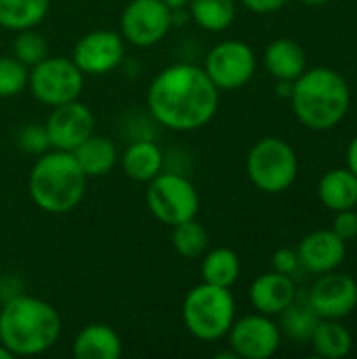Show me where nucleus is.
I'll return each instance as SVG.
<instances>
[{
	"label": "nucleus",
	"mask_w": 357,
	"mask_h": 359,
	"mask_svg": "<svg viewBox=\"0 0 357 359\" xmlns=\"http://www.w3.org/2000/svg\"><path fill=\"white\" fill-rule=\"evenodd\" d=\"M204 72L219 90L242 88L257 72L255 50L242 40H223L208 50Z\"/></svg>",
	"instance_id": "9"
},
{
	"label": "nucleus",
	"mask_w": 357,
	"mask_h": 359,
	"mask_svg": "<svg viewBox=\"0 0 357 359\" xmlns=\"http://www.w3.org/2000/svg\"><path fill=\"white\" fill-rule=\"evenodd\" d=\"M303 4H309V6H322V4H326V2H330V0H301Z\"/></svg>",
	"instance_id": "38"
},
{
	"label": "nucleus",
	"mask_w": 357,
	"mask_h": 359,
	"mask_svg": "<svg viewBox=\"0 0 357 359\" xmlns=\"http://www.w3.org/2000/svg\"><path fill=\"white\" fill-rule=\"evenodd\" d=\"M227 337L229 347L238 358L269 359L280 349V328L271 316L263 313L234 320Z\"/></svg>",
	"instance_id": "11"
},
{
	"label": "nucleus",
	"mask_w": 357,
	"mask_h": 359,
	"mask_svg": "<svg viewBox=\"0 0 357 359\" xmlns=\"http://www.w3.org/2000/svg\"><path fill=\"white\" fill-rule=\"evenodd\" d=\"M271 263H274V271L284 273V276H290V278L297 273V269H299V265H301L299 255H297V250H292V248H280V250H276Z\"/></svg>",
	"instance_id": "32"
},
{
	"label": "nucleus",
	"mask_w": 357,
	"mask_h": 359,
	"mask_svg": "<svg viewBox=\"0 0 357 359\" xmlns=\"http://www.w3.org/2000/svg\"><path fill=\"white\" fill-rule=\"evenodd\" d=\"M250 303L263 316H280L297 297V286L290 276L269 271L259 276L250 286Z\"/></svg>",
	"instance_id": "16"
},
{
	"label": "nucleus",
	"mask_w": 357,
	"mask_h": 359,
	"mask_svg": "<svg viewBox=\"0 0 357 359\" xmlns=\"http://www.w3.org/2000/svg\"><path fill=\"white\" fill-rule=\"evenodd\" d=\"M17 143L23 151L34 154V156H40V154L48 151V147H50L48 133H46L44 124H36V122H29L19 130Z\"/></svg>",
	"instance_id": "30"
},
{
	"label": "nucleus",
	"mask_w": 357,
	"mask_h": 359,
	"mask_svg": "<svg viewBox=\"0 0 357 359\" xmlns=\"http://www.w3.org/2000/svg\"><path fill=\"white\" fill-rule=\"evenodd\" d=\"M13 57H17L23 65L34 67L36 63H40L42 59L48 57L46 38L40 32H36V27L17 32V36L13 40Z\"/></svg>",
	"instance_id": "28"
},
{
	"label": "nucleus",
	"mask_w": 357,
	"mask_h": 359,
	"mask_svg": "<svg viewBox=\"0 0 357 359\" xmlns=\"http://www.w3.org/2000/svg\"><path fill=\"white\" fill-rule=\"evenodd\" d=\"M29 80V67L23 65L17 57H0V97L8 99L19 95Z\"/></svg>",
	"instance_id": "29"
},
{
	"label": "nucleus",
	"mask_w": 357,
	"mask_h": 359,
	"mask_svg": "<svg viewBox=\"0 0 357 359\" xmlns=\"http://www.w3.org/2000/svg\"><path fill=\"white\" fill-rule=\"evenodd\" d=\"M335 223H332V231L343 240L349 242L357 238V210L356 208H347V210H339L335 212Z\"/></svg>",
	"instance_id": "31"
},
{
	"label": "nucleus",
	"mask_w": 357,
	"mask_h": 359,
	"mask_svg": "<svg viewBox=\"0 0 357 359\" xmlns=\"http://www.w3.org/2000/svg\"><path fill=\"white\" fill-rule=\"evenodd\" d=\"M309 343L320 358L326 359L345 358L353 347L351 332L341 324V320H320Z\"/></svg>",
	"instance_id": "22"
},
{
	"label": "nucleus",
	"mask_w": 357,
	"mask_h": 359,
	"mask_svg": "<svg viewBox=\"0 0 357 359\" xmlns=\"http://www.w3.org/2000/svg\"><path fill=\"white\" fill-rule=\"evenodd\" d=\"M347 168L357 177V135L347 147Z\"/></svg>",
	"instance_id": "34"
},
{
	"label": "nucleus",
	"mask_w": 357,
	"mask_h": 359,
	"mask_svg": "<svg viewBox=\"0 0 357 359\" xmlns=\"http://www.w3.org/2000/svg\"><path fill=\"white\" fill-rule=\"evenodd\" d=\"M265 69L276 80H290L295 82L305 69H307V57L301 44H297L290 38H278L274 40L263 55Z\"/></svg>",
	"instance_id": "18"
},
{
	"label": "nucleus",
	"mask_w": 357,
	"mask_h": 359,
	"mask_svg": "<svg viewBox=\"0 0 357 359\" xmlns=\"http://www.w3.org/2000/svg\"><path fill=\"white\" fill-rule=\"evenodd\" d=\"M189 15L206 32H225L236 19V0H189Z\"/></svg>",
	"instance_id": "25"
},
{
	"label": "nucleus",
	"mask_w": 357,
	"mask_h": 359,
	"mask_svg": "<svg viewBox=\"0 0 357 359\" xmlns=\"http://www.w3.org/2000/svg\"><path fill=\"white\" fill-rule=\"evenodd\" d=\"M50 0H0V27L21 32L36 27L48 13Z\"/></svg>",
	"instance_id": "23"
},
{
	"label": "nucleus",
	"mask_w": 357,
	"mask_h": 359,
	"mask_svg": "<svg viewBox=\"0 0 357 359\" xmlns=\"http://www.w3.org/2000/svg\"><path fill=\"white\" fill-rule=\"evenodd\" d=\"M318 198L320 202L332 210H347L357 206V177L349 168H335L328 170L318 183Z\"/></svg>",
	"instance_id": "20"
},
{
	"label": "nucleus",
	"mask_w": 357,
	"mask_h": 359,
	"mask_svg": "<svg viewBox=\"0 0 357 359\" xmlns=\"http://www.w3.org/2000/svg\"><path fill=\"white\" fill-rule=\"evenodd\" d=\"M122 170L133 181L149 183L164 170V154L154 141H133L122 154Z\"/></svg>",
	"instance_id": "19"
},
{
	"label": "nucleus",
	"mask_w": 357,
	"mask_h": 359,
	"mask_svg": "<svg viewBox=\"0 0 357 359\" xmlns=\"http://www.w3.org/2000/svg\"><path fill=\"white\" fill-rule=\"evenodd\" d=\"M248 11L259 13V15H267V13H276L280 11L288 0H240Z\"/></svg>",
	"instance_id": "33"
},
{
	"label": "nucleus",
	"mask_w": 357,
	"mask_h": 359,
	"mask_svg": "<svg viewBox=\"0 0 357 359\" xmlns=\"http://www.w3.org/2000/svg\"><path fill=\"white\" fill-rule=\"evenodd\" d=\"M72 154L88 179L105 177L107 172H112V168L118 162V149L114 141L107 137H99L95 133L88 139H84Z\"/></svg>",
	"instance_id": "21"
},
{
	"label": "nucleus",
	"mask_w": 357,
	"mask_h": 359,
	"mask_svg": "<svg viewBox=\"0 0 357 359\" xmlns=\"http://www.w3.org/2000/svg\"><path fill=\"white\" fill-rule=\"evenodd\" d=\"M13 358H15V355H13V353H11V351L0 343V359H13Z\"/></svg>",
	"instance_id": "37"
},
{
	"label": "nucleus",
	"mask_w": 357,
	"mask_h": 359,
	"mask_svg": "<svg viewBox=\"0 0 357 359\" xmlns=\"http://www.w3.org/2000/svg\"><path fill=\"white\" fill-rule=\"evenodd\" d=\"M44 128L48 133V141L53 149L74 151L84 139H88L95 130L93 111L80 103L78 99L55 105L48 114Z\"/></svg>",
	"instance_id": "13"
},
{
	"label": "nucleus",
	"mask_w": 357,
	"mask_h": 359,
	"mask_svg": "<svg viewBox=\"0 0 357 359\" xmlns=\"http://www.w3.org/2000/svg\"><path fill=\"white\" fill-rule=\"evenodd\" d=\"M183 324L198 341H219L227 337L236 320V301L229 288L202 282L183 301Z\"/></svg>",
	"instance_id": "5"
},
{
	"label": "nucleus",
	"mask_w": 357,
	"mask_h": 359,
	"mask_svg": "<svg viewBox=\"0 0 357 359\" xmlns=\"http://www.w3.org/2000/svg\"><path fill=\"white\" fill-rule=\"evenodd\" d=\"M145 202L149 212L164 225H179L196 219L200 198L194 183L179 172H160L147 183Z\"/></svg>",
	"instance_id": "7"
},
{
	"label": "nucleus",
	"mask_w": 357,
	"mask_h": 359,
	"mask_svg": "<svg viewBox=\"0 0 357 359\" xmlns=\"http://www.w3.org/2000/svg\"><path fill=\"white\" fill-rule=\"evenodd\" d=\"M219 93L204 67L173 63L151 80L147 88V109L164 128L191 133L215 118Z\"/></svg>",
	"instance_id": "1"
},
{
	"label": "nucleus",
	"mask_w": 357,
	"mask_h": 359,
	"mask_svg": "<svg viewBox=\"0 0 357 359\" xmlns=\"http://www.w3.org/2000/svg\"><path fill=\"white\" fill-rule=\"evenodd\" d=\"M61 337L57 309L36 297L15 294L0 309V343L19 358L46 353Z\"/></svg>",
	"instance_id": "2"
},
{
	"label": "nucleus",
	"mask_w": 357,
	"mask_h": 359,
	"mask_svg": "<svg viewBox=\"0 0 357 359\" xmlns=\"http://www.w3.org/2000/svg\"><path fill=\"white\" fill-rule=\"evenodd\" d=\"M76 359H118L122 355L120 334L107 324H88L74 339Z\"/></svg>",
	"instance_id": "17"
},
{
	"label": "nucleus",
	"mask_w": 357,
	"mask_h": 359,
	"mask_svg": "<svg viewBox=\"0 0 357 359\" xmlns=\"http://www.w3.org/2000/svg\"><path fill=\"white\" fill-rule=\"evenodd\" d=\"M124 59V38L114 29H95L84 34L76 46L72 61L82 74L101 76L116 69Z\"/></svg>",
	"instance_id": "12"
},
{
	"label": "nucleus",
	"mask_w": 357,
	"mask_h": 359,
	"mask_svg": "<svg viewBox=\"0 0 357 359\" xmlns=\"http://www.w3.org/2000/svg\"><path fill=\"white\" fill-rule=\"evenodd\" d=\"M240 278V257L231 248H215L204 255L202 282L231 288Z\"/></svg>",
	"instance_id": "24"
},
{
	"label": "nucleus",
	"mask_w": 357,
	"mask_h": 359,
	"mask_svg": "<svg viewBox=\"0 0 357 359\" xmlns=\"http://www.w3.org/2000/svg\"><path fill=\"white\" fill-rule=\"evenodd\" d=\"M162 2H164V4H166L170 11H173V13H177V11H183V8L189 4V0H162Z\"/></svg>",
	"instance_id": "36"
},
{
	"label": "nucleus",
	"mask_w": 357,
	"mask_h": 359,
	"mask_svg": "<svg viewBox=\"0 0 357 359\" xmlns=\"http://www.w3.org/2000/svg\"><path fill=\"white\" fill-rule=\"evenodd\" d=\"M86 181L88 177L82 172L72 151L53 149L36 158L27 177V191L40 210L65 215L82 202Z\"/></svg>",
	"instance_id": "4"
},
{
	"label": "nucleus",
	"mask_w": 357,
	"mask_h": 359,
	"mask_svg": "<svg viewBox=\"0 0 357 359\" xmlns=\"http://www.w3.org/2000/svg\"><path fill=\"white\" fill-rule=\"evenodd\" d=\"M292 86H295V82H290V80H278L276 90H278V95H280V97L290 99V95H292Z\"/></svg>",
	"instance_id": "35"
},
{
	"label": "nucleus",
	"mask_w": 357,
	"mask_h": 359,
	"mask_svg": "<svg viewBox=\"0 0 357 359\" xmlns=\"http://www.w3.org/2000/svg\"><path fill=\"white\" fill-rule=\"evenodd\" d=\"M280 316H282V330L292 341H309L311 334H314V330H316V326H318V322L322 320L314 311L307 294L301 297L299 292H297L295 301Z\"/></svg>",
	"instance_id": "26"
},
{
	"label": "nucleus",
	"mask_w": 357,
	"mask_h": 359,
	"mask_svg": "<svg viewBox=\"0 0 357 359\" xmlns=\"http://www.w3.org/2000/svg\"><path fill=\"white\" fill-rule=\"evenodd\" d=\"M175 23V13L162 0H130L120 17V36L139 48L158 44Z\"/></svg>",
	"instance_id": "10"
},
{
	"label": "nucleus",
	"mask_w": 357,
	"mask_h": 359,
	"mask_svg": "<svg viewBox=\"0 0 357 359\" xmlns=\"http://www.w3.org/2000/svg\"><path fill=\"white\" fill-rule=\"evenodd\" d=\"M292 111L311 130L335 128L349 111L351 90L347 80L330 67L305 69L292 86Z\"/></svg>",
	"instance_id": "3"
},
{
	"label": "nucleus",
	"mask_w": 357,
	"mask_h": 359,
	"mask_svg": "<svg viewBox=\"0 0 357 359\" xmlns=\"http://www.w3.org/2000/svg\"><path fill=\"white\" fill-rule=\"evenodd\" d=\"M356 208H357V206H356Z\"/></svg>",
	"instance_id": "39"
},
{
	"label": "nucleus",
	"mask_w": 357,
	"mask_h": 359,
	"mask_svg": "<svg viewBox=\"0 0 357 359\" xmlns=\"http://www.w3.org/2000/svg\"><path fill=\"white\" fill-rule=\"evenodd\" d=\"M173 246L183 259H200L208 250V231L196 219L173 227Z\"/></svg>",
	"instance_id": "27"
},
{
	"label": "nucleus",
	"mask_w": 357,
	"mask_h": 359,
	"mask_svg": "<svg viewBox=\"0 0 357 359\" xmlns=\"http://www.w3.org/2000/svg\"><path fill=\"white\" fill-rule=\"evenodd\" d=\"M27 86L36 101L55 107L80 97L84 88V74L67 57H46L29 67Z\"/></svg>",
	"instance_id": "8"
},
{
	"label": "nucleus",
	"mask_w": 357,
	"mask_h": 359,
	"mask_svg": "<svg viewBox=\"0 0 357 359\" xmlns=\"http://www.w3.org/2000/svg\"><path fill=\"white\" fill-rule=\"evenodd\" d=\"M299 261L311 273L335 271L347 255V242H343L332 229H320L305 236L299 244Z\"/></svg>",
	"instance_id": "15"
},
{
	"label": "nucleus",
	"mask_w": 357,
	"mask_h": 359,
	"mask_svg": "<svg viewBox=\"0 0 357 359\" xmlns=\"http://www.w3.org/2000/svg\"><path fill=\"white\" fill-rule=\"evenodd\" d=\"M246 175L257 189L282 194L297 181L299 158L284 139L263 137L246 156Z\"/></svg>",
	"instance_id": "6"
},
{
	"label": "nucleus",
	"mask_w": 357,
	"mask_h": 359,
	"mask_svg": "<svg viewBox=\"0 0 357 359\" xmlns=\"http://www.w3.org/2000/svg\"><path fill=\"white\" fill-rule=\"evenodd\" d=\"M307 299L322 320H343L357 307V282L347 273H337V269L322 273Z\"/></svg>",
	"instance_id": "14"
}]
</instances>
